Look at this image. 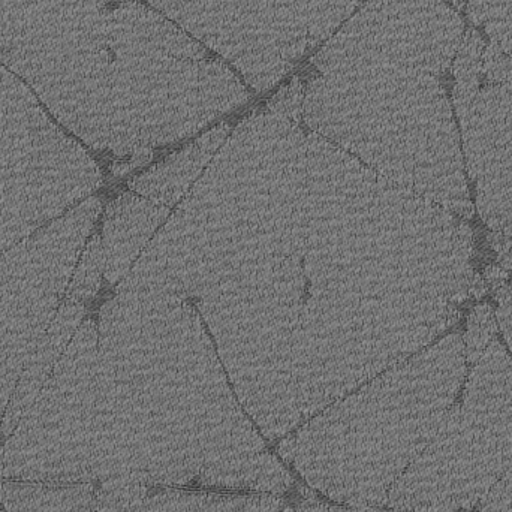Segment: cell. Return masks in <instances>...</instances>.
<instances>
[{"label":"cell","instance_id":"obj_4","mask_svg":"<svg viewBox=\"0 0 512 512\" xmlns=\"http://www.w3.org/2000/svg\"><path fill=\"white\" fill-rule=\"evenodd\" d=\"M0 62L63 128L119 158L192 137L248 99L224 60L140 0L0 51Z\"/></svg>","mask_w":512,"mask_h":512},{"label":"cell","instance_id":"obj_12","mask_svg":"<svg viewBox=\"0 0 512 512\" xmlns=\"http://www.w3.org/2000/svg\"><path fill=\"white\" fill-rule=\"evenodd\" d=\"M230 132L231 128L227 123L210 129L194 143L188 144L146 173L135 177L129 186L135 194L159 206L174 209L194 188Z\"/></svg>","mask_w":512,"mask_h":512},{"label":"cell","instance_id":"obj_13","mask_svg":"<svg viewBox=\"0 0 512 512\" xmlns=\"http://www.w3.org/2000/svg\"><path fill=\"white\" fill-rule=\"evenodd\" d=\"M83 321L84 304L65 297L12 394L0 429L5 438L14 432L27 409L41 393L45 382L50 378L54 367L59 363L60 357Z\"/></svg>","mask_w":512,"mask_h":512},{"label":"cell","instance_id":"obj_5","mask_svg":"<svg viewBox=\"0 0 512 512\" xmlns=\"http://www.w3.org/2000/svg\"><path fill=\"white\" fill-rule=\"evenodd\" d=\"M466 375L465 343L448 334L280 439L277 453L330 501L378 510L435 438Z\"/></svg>","mask_w":512,"mask_h":512},{"label":"cell","instance_id":"obj_1","mask_svg":"<svg viewBox=\"0 0 512 512\" xmlns=\"http://www.w3.org/2000/svg\"><path fill=\"white\" fill-rule=\"evenodd\" d=\"M474 252L462 216L267 110L230 132L123 280L197 309L274 442L456 324Z\"/></svg>","mask_w":512,"mask_h":512},{"label":"cell","instance_id":"obj_18","mask_svg":"<svg viewBox=\"0 0 512 512\" xmlns=\"http://www.w3.org/2000/svg\"><path fill=\"white\" fill-rule=\"evenodd\" d=\"M367 0H309V48L328 41Z\"/></svg>","mask_w":512,"mask_h":512},{"label":"cell","instance_id":"obj_25","mask_svg":"<svg viewBox=\"0 0 512 512\" xmlns=\"http://www.w3.org/2000/svg\"><path fill=\"white\" fill-rule=\"evenodd\" d=\"M499 310L498 318L501 324L502 333L512 351V283L507 288L502 289L498 297Z\"/></svg>","mask_w":512,"mask_h":512},{"label":"cell","instance_id":"obj_7","mask_svg":"<svg viewBox=\"0 0 512 512\" xmlns=\"http://www.w3.org/2000/svg\"><path fill=\"white\" fill-rule=\"evenodd\" d=\"M101 182L92 156L0 62V256L80 206Z\"/></svg>","mask_w":512,"mask_h":512},{"label":"cell","instance_id":"obj_27","mask_svg":"<svg viewBox=\"0 0 512 512\" xmlns=\"http://www.w3.org/2000/svg\"><path fill=\"white\" fill-rule=\"evenodd\" d=\"M369 512H379L378 510H370ZM391 512H399V511H391Z\"/></svg>","mask_w":512,"mask_h":512},{"label":"cell","instance_id":"obj_24","mask_svg":"<svg viewBox=\"0 0 512 512\" xmlns=\"http://www.w3.org/2000/svg\"><path fill=\"white\" fill-rule=\"evenodd\" d=\"M370 508L348 507V505L330 504L316 498H304L297 504H285L280 512H369Z\"/></svg>","mask_w":512,"mask_h":512},{"label":"cell","instance_id":"obj_19","mask_svg":"<svg viewBox=\"0 0 512 512\" xmlns=\"http://www.w3.org/2000/svg\"><path fill=\"white\" fill-rule=\"evenodd\" d=\"M152 492V487L134 478H111L95 486L96 512H125L140 504Z\"/></svg>","mask_w":512,"mask_h":512},{"label":"cell","instance_id":"obj_28","mask_svg":"<svg viewBox=\"0 0 512 512\" xmlns=\"http://www.w3.org/2000/svg\"><path fill=\"white\" fill-rule=\"evenodd\" d=\"M0 512H2V511H0Z\"/></svg>","mask_w":512,"mask_h":512},{"label":"cell","instance_id":"obj_2","mask_svg":"<svg viewBox=\"0 0 512 512\" xmlns=\"http://www.w3.org/2000/svg\"><path fill=\"white\" fill-rule=\"evenodd\" d=\"M15 481L280 496L291 472L240 405L189 301L120 282L75 334L0 453Z\"/></svg>","mask_w":512,"mask_h":512},{"label":"cell","instance_id":"obj_26","mask_svg":"<svg viewBox=\"0 0 512 512\" xmlns=\"http://www.w3.org/2000/svg\"><path fill=\"white\" fill-rule=\"evenodd\" d=\"M448 2L453 3V5L457 6V8H463V5H465L466 0H448Z\"/></svg>","mask_w":512,"mask_h":512},{"label":"cell","instance_id":"obj_20","mask_svg":"<svg viewBox=\"0 0 512 512\" xmlns=\"http://www.w3.org/2000/svg\"><path fill=\"white\" fill-rule=\"evenodd\" d=\"M490 42L512 59V0H483V20Z\"/></svg>","mask_w":512,"mask_h":512},{"label":"cell","instance_id":"obj_9","mask_svg":"<svg viewBox=\"0 0 512 512\" xmlns=\"http://www.w3.org/2000/svg\"><path fill=\"white\" fill-rule=\"evenodd\" d=\"M453 72L454 108L478 210L490 228L512 237V59L469 29Z\"/></svg>","mask_w":512,"mask_h":512},{"label":"cell","instance_id":"obj_10","mask_svg":"<svg viewBox=\"0 0 512 512\" xmlns=\"http://www.w3.org/2000/svg\"><path fill=\"white\" fill-rule=\"evenodd\" d=\"M233 65L258 92L309 50V0H146Z\"/></svg>","mask_w":512,"mask_h":512},{"label":"cell","instance_id":"obj_15","mask_svg":"<svg viewBox=\"0 0 512 512\" xmlns=\"http://www.w3.org/2000/svg\"><path fill=\"white\" fill-rule=\"evenodd\" d=\"M280 496L216 492L200 489H161L125 512H280Z\"/></svg>","mask_w":512,"mask_h":512},{"label":"cell","instance_id":"obj_22","mask_svg":"<svg viewBox=\"0 0 512 512\" xmlns=\"http://www.w3.org/2000/svg\"><path fill=\"white\" fill-rule=\"evenodd\" d=\"M304 86L300 81H292L288 86L283 87L270 102L268 110L280 116L288 117L294 122L301 123L303 117Z\"/></svg>","mask_w":512,"mask_h":512},{"label":"cell","instance_id":"obj_6","mask_svg":"<svg viewBox=\"0 0 512 512\" xmlns=\"http://www.w3.org/2000/svg\"><path fill=\"white\" fill-rule=\"evenodd\" d=\"M468 366L462 400L391 487V510H474L512 468L511 357L495 337Z\"/></svg>","mask_w":512,"mask_h":512},{"label":"cell","instance_id":"obj_21","mask_svg":"<svg viewBox=\"0 0 512 512\" xmlns=\"http://www.w3.org/2000/svg\"><path fill=\"white\" fill-rule=\"evenodd\" d=\"M493 339H495V321H493L492 307L483 304L469 315L468 331L463 342L468 364L475 363Z\"/></svg>","mask_w":512,"mask_h":512},{"label":"cell","instance_id":"obj_11","mask_svg":"<svg viewBox=\"0 0 512 512\" xmlns=\"http://www.w3.org/2000/svg\"><path fill=\"white\" fill-rule=\"evenodd\" d=\"M171 209L138 194H125L108 206L102 227L104 277L122 282L155 234L170 218Z\"/></svg>","mask_w":512,"mask_h":512},{"label":"cell","instance_id":"obj_17","mask_svg":"<svg viewBox=\"0 0 512 512\" xmlns=\"http://www.w3.org/2000/svg\"><path fill=\"white\" fill-rule=\"evenodd\" d=\"M102 276H104L102 240L99 234H92L78 259L66 291V298L83 304L92 300L101 288Z\"/></svg>","mask_w":512,"mask_h":512},{"label":"cell","instance_id":"obj_14","mask_svg":"<svg viewBox=\"0 0 512 512\" xmlns=\"http://www.w3.org/2000/svg\"><path fill=\"white\" fill-rule=\"evenodd\" d=\"M110 0H0V51L83 23Z\"/></svg>","mask_w":512,"mask_h":512},{"label":"cell","instance_id":"obj_16","mask_svg":"<svg viewBox=\"0 0 512 512\" xmlns=\"http://www.w3.org/2000/svg\"><path fill=\"white\" fill-rule=\"evenodd\" d=\"M0 502L8 512H96L95 484L0 481Z\"/></svg>","mask_w":512,"mask_h":512},{"label":"cell","instance_id":"obj_8","mask_svg":"<svg viewBox=\"0 0 512 512\" xmlns=\"http://www.w3.org/2000/svg\"><path fill=\"white\" fill-rule=\"evenodd\" d=\"M101 209L98 198H87L0 256V429L24 369L65 300Z\"/></svg>","mask_w":512,"mask_h":512},{"label":"cell","instance_id":"obj_3","mask_svg":"<svg viewBox=\"0 0 512 512\" xmlns=\"http://www.w3.org/2000/svg\"><path fill=\"white\" fill-rule=\"evenodd\" d=\"M465 26L441 0H367L318 51L303 120L370 170L472 216L444 87Z\"/></svg>","mask_w":512,"mask_h":512},{"label":"cell","instance_id":"obj_23","mask_svg":"<svg viewBox=\"0 0 512 512\" xmlns=\"http://www.w3.org/2000/svg\"><path fill=\"white\" fill-rule=\"evenodd\" d=\"M481 512H512V468L480 502Z\"/></svg>","mask_w":512,"mask_h":512}]
</instances>
